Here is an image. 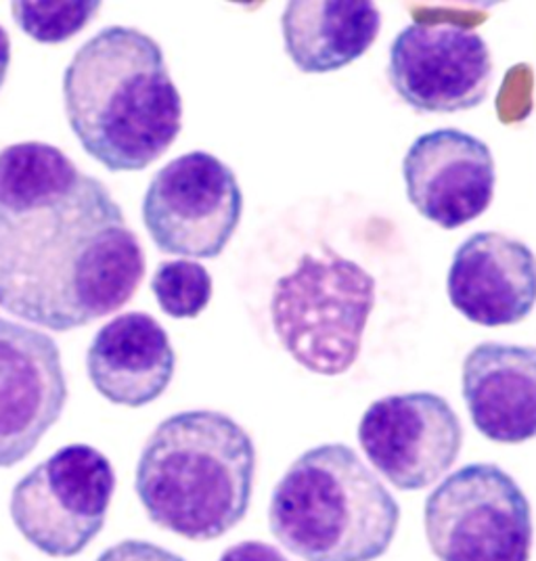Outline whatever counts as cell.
I'll list each match as a JSON object with an SVG mask.
<instances>
[{
  "mask_svg": "<svg viewBox=\"0 0 536 561\" xmlns=\"http://www.w3.org/2000/svg\"><path fill=\"white\" fill-rule=\"evenodd\" d=\"M461 390L476 430L492 443L536 438V348L482 342L467 352Z\"/></svg>",
  "mask_w": 536,
  "mask_h": 561,
  "instance_id": "cell-14",
  "label": "cell"
},
{
  "mask_svg": "<svg viewBox=\"0 0 536 561\" xmlns=\"http://www.w3.org/2000/svg\"><path fill=\"white\" fill-rule=\"evenodd\" d=\"M66 402L68 377L57 342L0 317V469L34 453Z\"/></svg>",
  "mask_w": 536,
  "mask_h": 561,
  "instance_id": "cell-11",
  "label": "cell"
},
{
  "mask_svg": "<svg viewBox=\"0 0 536 561\" xmlns=\"http://www.w3.org/2000/svg\"><path fill=\"white\" fill-rule=\"evenodd\" d=\"M254 476L256 446L237 421L218 411H183L142 446L135 491L156 526L206 542L246 517Z\"/></svg>",
  "mask_w": 536,
  "mask_h": 561,
  "instance_id": "cell-3",
  "label": "cell"
},
{
  "mask_svg": "<svg viewBox=\"0 0 536 561\" xmlns=\"http://www.w3.org/2000/svg\"><path fill=\"white\" fill-rule=\"evenodd\" d=\"M145 252L114 195L38 140L0 151V308L64 333L128 305Z\"/></svg>",
  "mask_w": 536,
  "mask_h": 561,
  "instance_id": "cell-1",
  "label": "cell"
},
{
  "mask_svg": "<svg viewBox=\"0 0 536 561\" xmlns=\"http://www.w3.org/2000/svg\"><path fill=\"white\" fill-rule=\"evenodd\" d=\"M9 64H11V38L7 34V30L0 25V89L4 84Z\"/></svg>",
  "mask_w": 536,
  "mask_h": 561,
  "instance_id": "cell-21",
  "label": "cell"
},
{
  "mask_svg": "<svg viewBox=\"0 0 536 561\" xmlns=\"http://www.w3.org/2000/svg\"><path fill=\"white\" fill-rule=\"evenodd\" d=\"M446 291L453 308L476 325H517L536 306L535 252L510 234H469L453 256Z\"/></svg>",
  "mask_w": 536,
  "mask_h": 561,
  "instance_id": "cell-13",
  "label": "cell"
},
{
  "mask_svg": "<svg viewBox=\"0 0 536 561\" xmlns=\"http://www.w3.org/2000/svg\"><path fill=\"white\" fill-rule=\"evenodd\" d=\"M212 275L191 260L162 262L151 279V291L163 312L172 319H195L212 300Z\"/></svg>",
  "mask_w": 536,
  "mask_h": 561,
  "instance_id": "cell-17",
  "label": "cell"
},
{
  "mask_svg": "<svg viewBox=\"0 0 536 561\" xmlns=\"http://www.w3.org/2000/svg\"><path fill=\"white\" fill-rule=\"evenodd\" d=\"M218 561H289L277 547L262 540H243L229 547Z\"/></svg>",
  "mask_w": 536,
  "mask_h": 561,
  "instance_id": "cell-20",
  "label": "cell"
},
{
  "mask_svg": "<svg viewBox=\"0 0 536 561\" xmlns=\"http://www.w3.org/2000/svg\"><path fill=\"white\" fill-rule=\"evenodd\" d=\"M101 2H13V22L36 43L59 45L91 24Z\"/></svg>",
  "mask_w": 536,
  "mask_h": 561,
  "instance_id": "cell-18",
  "label": "cell"
},
{
  "mask_svg": "<svg viewBox=\"0 0 536 561\" xmlns=\"http://www.w3.org/2000/svg\"><path fill=\"white\" fill-rule=\"evenodd\" d=\"M358 443L398 491H423L441 480L464 446V425L434 392L379 398L358 423Z\"/></svg>",
  "mask_w": 536,
  "mask_h": 561,
  "instance_id": "cell-10",
  "label": "cell"
},
{
  "mask_svg": "<svg viewBox=\"0 0 536 561\" xmlns=\"http://www.w3.org/2000/svg\"><path fill=\"white\" fill-rule=\"evenodd\" d=\"M402 179L411 206L444 231H455L489 210L497 168L484 140L438 128L411 142Z\"/></svg>",
  "mask_w": 536,
  "mask_h": 561,
  "instance_id": "cell-12",
  "label": "cell"
},
{
  "mask_svg": "<svg viewBox=\"0 0 536 561\" xmlns=\"http://www.w3.org/2000/svg\"><path fill=\"white\" fill-rule=\"evenodd\" d=\"M377 283L358 262L323 245L306 252L273 289L271 321L281 346L317 375L346 374L356 363Z\"/></svg>",
  "mask_w": 536,
  "mask_h": 561,
  "instance_id": "cell-5",
  "label": "cell"
},
{
  "mask_svg": "<svg viewBox=\"0 0 536 561\" xmlns=\"http://www.w3.org/2000/svg\"><path fill=\"white\" fill-rule=\"evenodd\" d=\"M64 107L76 139L110 172L158 162L183 128V99L162 47L126 25H110L76 50Z\"/></svg>",
  "mask_w": 536,
  "mask_h": 561,
  "instance_id": "cell-2",
  "label": "cell"
},
{
  "mask_svg": "<svg viewBox=\"0 0 536 561\" xmlns=\"http://www.w3.org/2000/svg\"><path fill=\"white\" fill-rule=\"evenodd\" d=\"M96 561H187L149 540L128 538L105 549Z\"/></svg>",
  "mask_w": 536,
  "mask_h": 561,
  "instance_id": "cell-19",
  "label": "cell"
},
{
  "mask_svg": "<svg viewBox=\"0 0 536 561\" xmlns=\"http://www.w3.org/2000/svg\"><path fill=\"white\" fill-rule=\"evenodd\" d=\"M379 27L369 0H289L281 18L285 53L304 73L349 68L374 47Z\"/></svg>",
  "mask_w": 536,
  "mask_h": 561,
  "instance_id": "cell-16",
  "label": "cell"
},
{
  "mask_svg": "<svg viewBox=\"0 0 536 561\" xmlns=\"http://www.w3.org/2000/svg\"><path fill=\"white\" fill-rule=\"evenodd\" d=\"M400 505L346 445L304 450L275 486L269 526L304 561H375L397 537Z\"/></svg>",
  "mask_w": 536,
  "mask_h": 561,
  "instance_id": "cell-4",
  "label": "cell"
},
{
  "mask_svg": "<svg viewBox=\"0 0 536 561\" xmlns=\"http://www.w3.org/2000/svg\"><path fill=\"white\" fill-rule=\"evenodd\" d=\"M176 369L166 329L147 312H124L94 333L87 371L94 390L119 407L140 409L162 397Z\"/></svg>",
  "mask_w": 536,
  "mask_h": 561,
  "instance_id": "cell-15",
  "label": "cell"
},
{
  "mask_svg": "<svg viewBox=\"0 0 536 561\" xmlns=\"http://www.w3.org/2000/svg\"><path fill=\"white\" fill-rule=\"evenodd\" d=\"M388 82L420 114L469 112L489 96L492 55L469 27L415 22L390 45Z\"/></svg>",
  "mask_w": 536,
  "mask_h": 561,
  "instance_id": "cell-9",
  "label": "cell"
},
{
  "mask_svg": "<svg viewBox=\"0 0 536 561\" xmlns=\"http://www.w3.org/2000/svg\"><path fill=\"white\" fill-rule=\"evenodd\" d=\"M116 473L91 445H68L13 486L11 519L20 535L48 558L80 556L105 526Z\"/></svg>",
  "mask_w": 536,
  "mask_h": 561,
  "instance_id": "cell-7",
  "label": "cell"
},
{
  "mask_svg": "<svg viewBox=\"0 0 536 561\" xmlns=\"http://www.w3.org/2000/svg\"><path fill=\"white\" fill-rule=\"evenodd\" d=\"M243 214L233 170L206 151L163 165L142 197V222L163 254L216 257L225 252Z\"/></svg>",
  "mask_w": 536,
  "mask_h": 561,
  "instance_id": "cell-8",
  "label": "cell"
},
{
  "mask_svg": "<svg viewBox=\"0 0 536 561\" xmlns=\"http://www.w3.org/2000/svg\"><path fill=\"white\" fill-rule=\"evenodd\" d=\"M423 526L441 561H531V501L505 469L471 463L430 492Z\"/></svg>",
  "mask_w": 536,
  "mask_h": 561,
  "instance_id": "cell-6",
  "label": "cell"
}]
</instances>
